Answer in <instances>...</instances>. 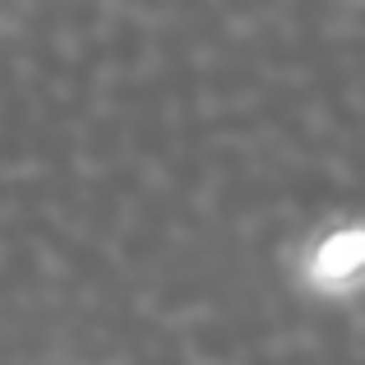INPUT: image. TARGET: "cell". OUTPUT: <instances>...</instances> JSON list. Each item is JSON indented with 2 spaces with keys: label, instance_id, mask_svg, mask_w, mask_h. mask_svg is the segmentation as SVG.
Wrapping results in <instances>:
<instances>
[]
</instances>
